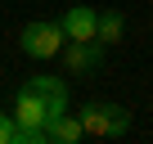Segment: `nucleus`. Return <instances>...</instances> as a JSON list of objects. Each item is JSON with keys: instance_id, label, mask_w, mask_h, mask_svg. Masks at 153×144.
Masks as SVG:
<instances>
[{"instance_id": "1", "label": "nucleus", "mask_w": 153, "mask_h": 144, "mask_svg": "<svg viewBox=\"0 0 153 144\" xmlns=\"http://www.w3.org/2000/svg\"><path fill=\"white\" fill-rule=\"evenodd\" d=\"M50 117H59V113L50 108V99H45L32 81H23V86H18V95H14L18 144H45V122H50Z\"/></svg>"}, {"instance_id": "2", "label": "nucleus", "mask_w": 153, "mask_h": 144, "mask_svg": "<svg viewBox=\"0 0 153 144\" xmlns=\"http://www.w3.org/2000/svg\"><path fill=\"white\" fill-rule=\"evenodd\" d=\"M63 23L59 18H36V23H27L23 32H18V50L27 54V59H59V50H63Z\"/></svg>"}, {"instance_id": "3", "label": "nucleus", "mask_w": 153, "mask_h": 144, "mask_svg": "<svg viewBox=\"0 0 153 144\" xmlns=\"http://www.w3.org/2000/svg\"><path fill=\"white\" fill-rule=\"evenodd\" d=\"M76 117H81V126H86L90 140H117V135H126V126H131V113H126L122 104H104V99L86 104Z\"/></svg>"}, {"instance_id": "4", "label": "nucleus", "mask_w": 153, "mask_h": 144, "mask_svg": "<svg viewBox=\"0 0 153 144\" xmlns=\"http://www.w3.org/2000/svg\"><path fill=\"white\" fill-rule=\"evenodd\" d=\"M104 50H108V45H99V41H63L59 59H63V68H68V77H81V72H95V68H99Z\"/></svg>"}, {"instance_id": "5", "label": "nucleus", "mask_w": 153, "mask_h": 144, "mask_svg": "<svg viewBox=\"0 0 153 144\" xmlns=\"http://www.w3.org/2000/svg\"><path fill=\"white\" fill-rule=\"evenodd\" d=\"M59 23H63V36H68V41H95L99 14H95L90 5H68V14H63Z\"/></svg>"}, {"instance_id": "6", "label": "nucleus", "mask_w": 153, "mask_h": 144, "mask_svg": "<svg viewBox=\"0 0 153 144\" xmlns=\"http://www.w3.org/2000/svg\"><path fill=\"white\" fill-rule=\"evenodd\" d=\"M76 140H86V126H81V117L72 108L45 122V144H76Z\"/></svg>"}, {"instance_id": "7", "label": "nucleus", "mask_w": 153, "mask_h": 144, "mask_svg": "<svg viewBox=\"0 0 153 144\" xmlns=\"http://www.w3.org/2000/svg\"><path fill=\"white\" fill-rule=\"evenodd\" d=\"M32 86L50 99L54 113H68V81H63V77H32Z\"/></svg>"}, {"instance_id": "8", "label": "nucleus", "mask_w": 153, "mask_h": 144, "mask_svg": "<svg viewBox=\"0 0 153 144\" xmlns=\"http://www.w3.org/2000/svg\"><path fill=\"white\" fill-rule=\"evenodd\" d=\"M122 32H126V18H122L117 9L99 14V27H95V41H99V45H117V41H122Z\"/></svg>"}, {"instance_id": "9", "label": "nucleus", "mask_w": 153, "mask_h": 144, "mask_svg": "<svg viewBox=\"0 0 153 144\" xmlns=\"http://www.w3.org/2000/svg\"><path fill=\"white\" fill-rule=\"evenodd\" d=\"M0 144H18V122H14V113H0Z\"/></svg>"}]
</instances>
